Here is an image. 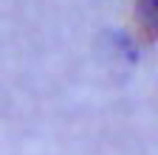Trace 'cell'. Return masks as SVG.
I'll use <instances>...</instances> for the list:
<instances>
[{"label": "cell", "mask_w": 158, "mask_h": 155, "mask_svg": "<svg viewBox=\"0 0 158 155\" xmlns=\"http://www.w3.org/2000/svg\"><path fill=\"white\" fill-rule=\"evenodd\" d=\"M135 20L144 37L155 40L158 37V0H138L135 3Z\"/></svg>", "instance_id": "obj_1"}]
</instances>
